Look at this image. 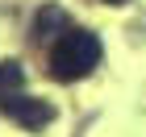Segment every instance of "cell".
Masks as SVG:
<instances>
[{
    "label": "cell",
    "instance_id": "4",
    "mask_svg": "<svg viewBox=\"0 0 146 137\" xmlns=\"http://www.w3.org/2000/svg\"><path fill=\"white\" fill-rule=\"evenodd\" d=\"M21 87H25V71H21V62L4 58V62H0V104H9L13 96H21Z\"/></svg>",
    "mask_w": 146,
    "mask_h": 137
},
{
    "label": "cell",
    "instance_id": "2",
    "mask_svg": "<svg viewBox=\"0 0 146 137\" xmlns=\"http://www.w3.org/2000/svg\"><path fill=\"white\" fill-rule=\"evenodd\" d=\"M0 112L9 116V121H17V125L21 129H42V125H50V121H54V108H50V104L46 100H34V96H13L9 104H0Z\"/></svg>",
    "mask_w": 146,
    "mask_h": 137
},
{
    "label": "cell",
    "instance_id": "3",
    "mask_svg": "<svg viewBox=\"0 0 146 137\" xmlns=\"http://www.w3.org/2000/svg\"><path fill=\"white\" fill-rule=\"evenodd\" d=\"M67 29H71V21H67V12L58 9V4H46L34 17V42H54V37L67 33Z\"/></svg>",
    "mask_w": 146,
    "mask_h": 137
},
{
    "label": "cell",
    "instance_id": "5",
    "mask_svg": "<svg viewBox=\"0 0 146 137\" xmlns=\"http://www.w3.org/2000/svg\"><path fill=\"white\" fill-rule=\"evenodd\" d=\"M104 4H129V0H104Z\"/></svg>",
    "mask_w": 146,
    "mask_h": 137
},
{
    "label": "cell",
    "instance_id": "1",
    "mask_svg": "<svg viewBox=\"0 0 146 137\" xmlns=\"http://www.w3.org/2000/svg\"><path fill=\"white\" fill-rule=\"evenodd\" d=\"M96 67H100V37L92 29H75L71 25L67 33H58L50 42V75L58 83L88 79Z\"/></svg>",
    "mask_w": 146,
    "mask_h": 137
}]
</instances>
